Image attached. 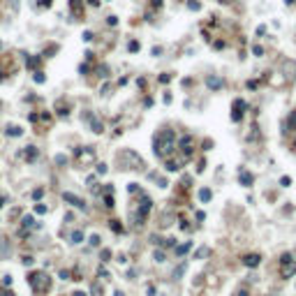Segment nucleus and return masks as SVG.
Wrapping results in <instances>:
<instances>
[{
	"label": "nucleus",
	"instance_id": "obj_19",
	"mask_svg": "<svg viewBox=\"0 0 296 296\" xmlns=\"http://www.w3.org/2000/svg\"><path fill=\"white\" fill-rule=\"evenodd\" d=\"M88 241H90V245H99V241H102V238H99L97 234H93V236H90Z\"/></svg>",
	"mask_w": 296,
	"mask_h": 296
},
{
	"label": "nucleus",
	"instance_id": "obj_23",
	"mask_svg": "<svg viewBox=\"0 0 296 296\" xmlns=\"http://www.w3.org/2000/svg\"><path fill=\"white\" fill-rule=\"evenodd\" d=\"M35 81H37V83H44V74L37 72V74H35Z\"/></svg>",
	"mask_w": 296,
	"mask_h": 296
},
{
	"label": "nucleus",
	"instance_id": "obj_8",
	"mask_svg": "<svg viewBox=\"0 0 296 296\" xmlns=\"http://www.w3.org/2000/svg\"><path fill=\"white\" fill-rule=\"evenodd\" d=\"M199 199H201V201H211V190H208V187L199 190Z\"/></svg>",
	"mask_w": 296,
	"mask_h": 296
},
{
	"label": "nucleus",
	"instance_id": "obj_12",
	"mask_svg": "<svg viewBox=\"0 0 296 296\" xmlns=\"http://www.w3.org/2000/svg\"><path fill=\"white\" fill-rule=\"evenodd\" d=\"M190 248H192V243H185V245H178V248H176V255H185V252H187V250H190Z\"/></svg>",
	"mask_w": 296,
	"mask_h": 296
},
{
	"label": "nucleus",
	"instance_id": "obj_27",
	"mask_svg": "<svg viewBox=\"0 0 296 296\" xmlns=\"http://www.w3.org/2000/svg\"><path fill=\"white\" fill-rule=\"evenodd\" d=\"M130 51H139V42H132V44H130Z\"/></svg>",
	"mask_w": 296,
	"mask_h": 296
},
{
	"label": "nucleus",
	"instance_id": "obj_30",
	"mask_svg": "<svg viewBox=\"0 0 296 296\" xmlns=\"http://www.w3.org/2000/svg\"><path fill=\"white\" fill-rule=\"evenodd\" d=\"M0 296H14L12 291H0Z\"/></svg>",
	"mask_w": 296,
	"mask_h": 296
},
{
	"label": "nucleus",
	"instance_id": "obj_33",
	"mask_svg": "<svg viewBox=\"0 0 296 296\" xmlns=\"http://www.w3.org/2000/svg\"><path fill=\"white\" fill-rule=\"evenodd\" d=\"M74 296H86V294H83V291H74Z\"/></svg>",
	"mask_w": 296,
	"mask_h": 296
},
{
	"label": "nucleus",
	"instance_id": "obj_9",
	"mask_svg": "<svg viewBox=\"0 0 296 296\" xmlns=\"http://www.w3.org/2000/svg\"><path fill=\"white\" fill-rule=\"evenodd\" d=\"M72 243H83V231H72Z\"/></svg>",
	"mask_w": 296,
	"mask_h": 296
},
{
	"label": "nucleus",
	"instance_id": "obj_25",
	"mask_svg": "<svg viewBox=\"0 0 296 296\" xmlns=\"http://www.w3.org/2000/svg\"><path fill=\"white\" fill-rule=\"evenodd\" d=\"M97 174H107V164H97Z\"/></svg>",
	"mask_w": 296,
	"mask_h": 296
},
{
	"label": "nucleus",
	"instance_id": "obj_31",
	"mask_svg": "<svg viewBox=\"0 0 296 296\" xmlns=\"http://www.w3.org/2000/svg\"><path fill=\"white\" fill-rule=\"evenodd\" d=\"M42 5H44V7H49V5H51V0H42Z\"/></svg>",
	"mask_w": 296,
	"mask_h": 296
},
{
	"label": "nucleus",
	"instance_id": "obj_13",
	"mask_svg": "<svg viewBox=\"0 0 296 296\" xmlns=\"http://www.w3.org/2000/svg\"><path fill=\"white\" fill-rule=\"evenodd\" d=\"M26 160H28V162L35 160V148H32V146H28V151H26Z\"/></svg>",
	"mask_w": 296,
	"mask_h": 296
},
{
	"label": "nucleus",
	"instance_id": "obj_14",
	"mask_svg": "<svg viewBox=\"0 0 296 296\" xmlns=\"http://www.w3.org/2000/svg\"><path fill=\"white\" fill-rule=\"evenodd\" d=\"M167 171H178V162H167Z\"/></svg>",
	"mask_w": 296,
	"mask_h": 296
},
{
	"label": "nucleus",
	"instance_id": "obj_10",
	"mask_svg": "<svg viewBox=\"0 0 296 296\" xmlns=\"http://www.w3.org/2000/svg\"><path fill=\"white\" fill-rule=\"evenodd\" d=\"M90 127H93V132H97V134L102 132V123H99L97 118H93V120H90Z\"/></svg>",
	"mask_w": 296,
	"mask_h": 296
},
{
	"label": "nucleus",
	"instance_id": "obj_29",
	"mask_svg": "<svg viewBox=\"0 0 296 296\" xmlns=\"http://www.w3.org/2000/svg\"><path fill=\"white\" fill-rule=\"evenodd\" d=\"M88 5H93V7H97V5H99V0H88Z\"/></svg>",
	"mask_w": 296,
	"mask_h": 296
},
{
	"label": "nucleus",
	"instance_id": "obj_6",
	"mask_svg": "<svg viewBox=\"0 0 296 296\" xmlns=\"http://www.w3.org/2000/svg\"><path fill=\"white\" fill-rule=\"evenodd\" d=\"M241 183H243V185L245 187H250V185H252V181H255V178H252V174H248V171H241Z\"/></svg>",
	"mask_w": 296,
	"mask_h": 296
},
{
	"label": "nucleus",
	"instance_id": "obj_3",
	"mask_svg": "<svg viewBox=\"0 0 296 296\" xmlns=\"http://www.w3.org/2000/svg\"><path fill=\"white\" fill-rule=\"evenodd\" d=\"M243 109H245V102H243V99H236V102H234V114H231V120L238 123L241 116H243Z\"/></svg>",
	"mask_w": 296,
	"mask_h": 296
},
{
	"label": "nucleus",
	"instance_id": "obj_20",
	"mask_svg": "<svg viewBox=\"0 0 296 296\" xmlns=\"http://www.w3.org/2000/svg\"><path fill=\"white\" fill-rule=\"evenodd\" d=\"M56 162L58 164H67V155H56Z\"/></svg>",
	"mask_w": 296,
	"mask_h": 296
},
{
	"label": "nucleus",
	"instance_id": "obj_21",
	"mask_svg": "<svg viewBox=\"0 0 296 296\" xmlns=\"http://www.w3.org/2000/svg\"><path fill=\"white\" fill-rule=\"evenodd\" d=\"M183 271H185V266H178V268L174 271V278H181V275H183Z\"/></svg>",
	"mask_w": 296,
	"mask_h": 296
},
{
	"label": "nucleus",
	"instance_id": "obj_32",
	"mask_svg": "<svg viewBox=\"0 0 296 296\" xmlns=\"http://www.w3.org/2000/svg\"><path fill=\"white\" fill-rule=\"evenodd\" d=\"M2 206H5V197H0V208H2Z\"/></svg>",
	"mask_w": 296,
	"mask_h": 296
},
{
	"label": "nucleus",
	"instance_id": "obj_16",
	"mask_svg": "<svg viewBox=\"0 0 296 296\" xmlns=\"http://www.w3.org/2000/svg\"><path fill=\"white\" fill-rule=\"evenodd\" d=\"M90 294L99 296V294H102V287H99V285H93V287H90Z\"/></svg>",
	"mask_w": 296,
	"mask_h": 296
},
{
	"label": "nucleus",
	"instance_id": "obj_24",
	"mask_svg": "<svg viewBox=\"0 0 296 296\" xmlns=\"http://www.w3.org/2000/svg\"><path fill=\"white\" fill-rule=\"evenodd\" d=\"M204 255H208V250H206V248H199V250H197V257H204Z\"/></svg>",
	"mask_w": 296,
	"mask_h": 296
},
{
	"label": "nucleus",
	"instance_id": "obj_28",
	"mask_svg": "<svg viewBox=\"0 0 296 296\" xmlns=\"http://www.w3.org/2000/svg\"><path fill=\"white\" fill-rule=\"evenodd\" d=\"M104 206H114V197H107V199H104Z\"/></svg>",
	"mask_w": 296,
	"mask_h": 296
},
{
	"label": "nucleus",
	"instance_id": "obj_17",
	"mask_svg": "<svg viewBox=\"0 0 296 296\" xmlns=\"http://www.w3.org/2000/svg\"><path fill=\"white\" fill-rule=\"evenodd\" d=\"M32 215H26V218H23V227H32Z\"/></svg>",
	"mask_w": 296,
	"mask_h": 296
},
{
	"label": "nucleus",
	"instance_id": "obj_5",
	"mask_svg": "<svg viewBox=\"0 0 296 296\" xmlns=\"http://www.w3.org/2000/svg\"><path fill=\"white\" fill-rule=\"evenodd\" d=\"M206 86H208L211 90H220V88H222V79H218V77H208V79H206Z\"/></svg>",
	"mask_w": 296,
	"mask_h": 296
},
{
	"label": "nucleus",
	"instance_id": "obj_26",
	"mask_svg": "<svg viewBox=\"0 0 296 296\" xmlns=\"http://www.w3.org/2000/svg\"><path fill=\"white\" fill-rule=\"evenodd\" d=\"M190 9H199V2H197V0H190Z\"/></svg>",
	"mask_w": 296,
	"mask_h": 296
},
{
	"label": "nucleus",
	"instance_id": "obj_22",
	"mask_svg": "<svg viewBox=\"0 0 296 296\" xmlns=\"http://www.w3.org/2000/svg\"><path fill=\"white\" fill-rule=\"evenodd\" d=\"M35 213H39V215H44V213H47V206H35Z\"/></svg>",
	"mask_w": 296,
	"mask_h": 296
},
{
	"label": "nucleus",
	"instance_id": "obj_1",
	"mask_svg": "<svg viewBox=\"0 0 296 296\" xmlns=\"http://www.w3.org/2000/svg\"><path fill=\"white\" fill-rule=\"evenodd\" d=\"M296 273V264L291 255H282V278H291Z\"/></svg>",
	"mask_w": 296,
	"mask_h": 296
},
{
	"label": "nucleus",
	"instance_id": "obj_15",
	"mask_svg": "<svg viewBox=\"0 0 296 296\" xmlns=\"http://www.w3.org/2000/svg\"><path fill=\"white\" fill-rule=\"evenodd\" d=\"M99 257H102V261H109V257H111V250H102V252H99Z\"/></svg>",
	"mask_w": 296,
	"mask_h": 296
},
{
	"label": "nucleus",
	"instance_id": "obj_7",
	"mask_svg": "<svg viewBox=\"0 0 296 296\" xmlns=\"http://www.w3.org/2000/svg\"><path fill=\"white\" fill-rule=\"evenodd\" d=\"M7 134H9V137H21V134H23V130L16 127V125H12V127H7Z\"/></svg>",
	"mask_w": 296,
	"mask_h": 296
},
{
	"label": "nucleus",
	"instance_id": "obj_4",
	"mask_svg": "<svg viewBox=\"0 0 296 296\" xmlns=\"http://www.w3.org/2000/svg\"><path fill=\"white\" fill-rule=\"evenodd\" d=\"M259 261H261V257H259V255H245V257H243V264H245V266H250V268L259 266Z\"/></svg>",
	"mask_w": 296,
	"mask_h": 296
},
{
	"label": "nucleus",
	"instance_id": "obj_11",
	"mask_svg": "<svg viewBox=\"0 0 296 296\" xmlns=\"http://www.w3.org/2000/svg\"><path fill=\"white\" fill-rule=\"evenodd\" d=\"M153 257H155V261H157V264H162V261L167 259V255L162 252V250H155V252H153Z\"/></svg>",
	"mask_w": 296,
	"mask_h": 296
},
{
	"label": "nucleus",
	"instance_id": "obj_2",
	"mask_svg": "<svg viewBox=\"0 0 296 296\" xmlns=\"http://www.w3.org/2000/svg\"><path fill=\"white\" fill-rule=\"evenodd\" d=\"M62 199H65V201H69V204H74L79 211H88V206H86V204H83L81 199L77 197V194H72V192H62Z\"/></svg>",
	"mask_w": 296,
	"mask_h": 296
},
{
	"label": "nucleus",
	"instance_id": "obj_18",
	"mask_svg": "<svg viewBox=\"0 0 296 296\" xmlns=\"http://www.w3.org/2000/svg\"><path fill=\"white\" fill-rule=\"evenodd\" d=\"M280 185H282V187L291 185V178H289V176H282V178H280Z\"/></svg>",
	"mask_w": 296,
	"mask_h": 296
}]
</instances>
